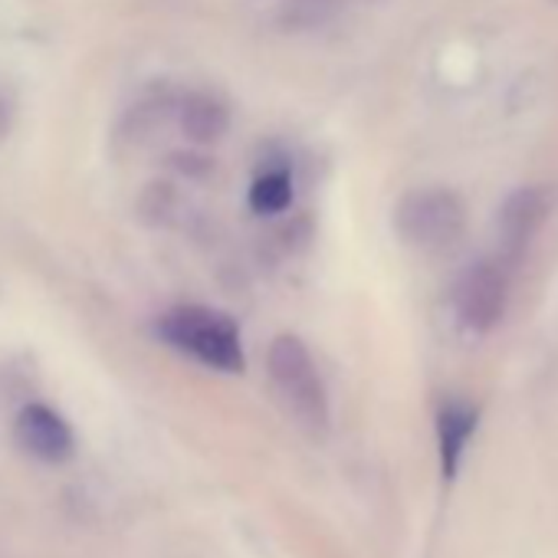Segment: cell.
<instances>
[{"label":"cell","instance_id":"7a4b0ae2","mask_svg":"<svg viewBox=\"0 0 558 558\" xmlns=\"http://www.w3.org/2000/svg\"><path fill=\"white\" fill-rule=\"evenodd\" d=\"M269 378L276 395L283 398L287 411L313 434H326L329 427V395L323 375L300 336H276L269 345Z\"/></svg>","mask_w":558,"mask_h":558},{"label":"cell","instance_id":"8992f818","mask_svg":"<svg viewBox=\"0 0 558 558\" xmlns=\"http://www.w3.org/2000/svg\"><path fill=\"white\" fill-rule=\"evenodd\" d=\"M14 430H17L21 447L44 463H66L76 450L73 427L63 421V414H57L47 404H27L17 414Z\"/></svg>","mask_w":558,"mask_h":558},{"label":"cell","instance_id":"6da1fadb","mask_svg":"<svg viewBox=\"0 0 558 558\" xmlns=\"http://www.w3.org/2000/svg\"><path fill=\"white\" fill-rule=\"evenodd\" d=\"M158 339L174 352L223 375H243L246 355L236 323L210 306H174L158 319Z\"/></svg>","mask_w":558,"mask_h":558},{"label":"cell","instance_id":"277c9868","mask_svg":"<svg viewBox=\"0 0 558 558\" xmlns=\"http://www.w3.org/2000/svg\"><path fill=\"white\" fill-rule=\"evenodd\" d=\"M509 269L512 266H506L499 256L466 266L453 287V313L460 329L470 336H486L502 323L509 306Z\"/></svg>","mask_w":558,"mask_h":558},{"label":"cell","instance_id":"30bf717a","mask_svg":"<svg viewBox=\"0 0 558 558\" xmlns=\"http://www.w3.org/2000/svg\"><path fill=\"white\" fill-rule=\"evenodd\" d=\"M336 11V0H290V21L303 27L326 24Z\"/></svg>","mask_w":558,"mask_h":558},{"label":"cell","instance_id":"52a82bcc","mask_svg":"<svg viewBox=\"0 0 558 558\" xmlns=\"http://www.w3.org/2000/svg\"><path fill=\"white\" fill-rule=\"evenodd\" d=\"M476 424H480V411L466 401H447L437 411V450H440L444 480H453L460 473V463L476 434Z\"/></svg>","mask_w":558,"mask_h":558},{"label":"cell","instance_id":"ba28073f","mask_svg":"<svg viewBox=\"0 0 558 558\" xmlns=\"http://www.w3.org/2000/svg\"><path fill=\"white\" fill-rule=\"evenodd\" d=\"M178 122L194 145H214L230 129V109L210 93H191L178 109Z\"/></svg>","mask_w":558,"mask_h":558},{"label":"cell","instance_id":"9c48e42d","mask_svg":"<svg viewBox=\"0 0 558 558\" xmlns=\"http://www.w3.org/2000/svg\"><path fill=\"white\" fill-rule=\"evenodd\" d=\"M250 207L256 214H283L290 204H293V178L287 168H272V171H263L253 184H250V194H246Z\"/></svg>","mask_w":558,"mask_h":558},{"label":"cell","instance_id":"3957f363","mask_svg":"<svg viewBox=\"0 0 558 558\" xmlns=\"http://www.w3.org/2000/svg\"><path fill=\"white\" fill-rule=\"evenodd\" d=\"M466 227V204L447 187H421L408 191L395 207L398 236L424 253L447 250L460 240Z\"/></svg>","mask_w":558,"mask_h":558},{"label":"cell","instance_id":"8fae6325","mask_svg":"<svg viewBox=\"0 0 558 558\" xmlns=\"http://www.w3.org/2000/svg\"><path fill=\"white\" fill-rule=\"evenodd\" d=\"M14 116H17V99H14L11 86L0 83V142H4V138L11 135Z\"/></svg>","mask_w":558,"mask_h":558},{"label":"cell","instance_id":"5b68a950","mask_svg":"<svg viewBox=\"0 0 558 558\" xmlns=\"http://www.w3.org/2000/svg\"><path fill=\"white\" fill-rule=\"evenodd\" d=\"M548 204L551 197L545 187H519L506 197L499 210V259L506 266H515L525 256L538 227L545 223Z\"/></svg>","mask_w":558,"mask_h":558}]
</instances>
